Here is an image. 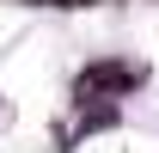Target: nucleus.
I'll return each instance as SVG.
<instances>
[{
  "instance_id": "nucleus-1",
  "label": "nucleus",
  "mask_w": 159,
  "mask_h": 153,
  "mask_svg": "<svg viewBox=\"0 0 159 153\" xmlns=\"http://www.w3.org/2000/svg\"><path fill=\"white\" fill-rule=\"evenodd\" d=\"M122 86H141V67L135 61H98L80 74V98H98V92H122Z\"/></svg>"
},
{
  "instance_id": "nucleus-2",
  "label": "nucleus",
  "mask_w": 159,
  "mask_h": 153,
  "mask_svg": "<svg viewBox=\"0 0 159 153\" xmlns=\"http://www.w3.org/2000/svg\"><path fill=\"white\" fill-rule=\"evenodd\" d=\"M49 6H92V0H49Z\"/></svg>"
}]
</instances>
